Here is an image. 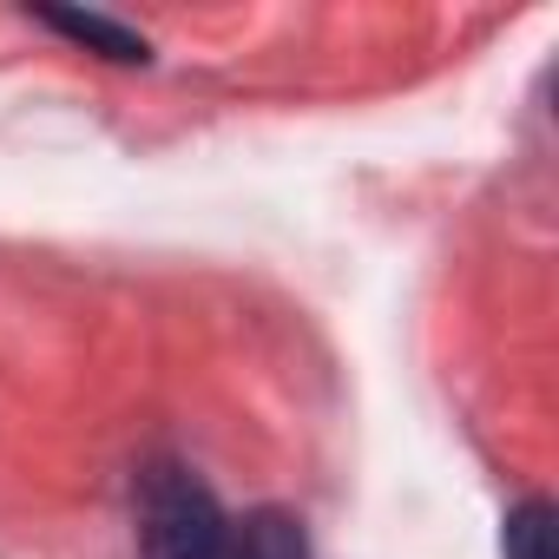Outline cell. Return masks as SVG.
<instances>
[{"label": "cell", "instance_id": "cell-1", "mask_svg": "<svg viewBox=\"0 0 559 559\" xmlns=\"http://www.w3.org/2000/svg\"><path fill=\"white\" fill-rule=\"evenodd\" d=\"M230 520L211 487L185 467H152L139 493V552L145 559H224Z\"/></svg>", "mask_w": 559, "mask_h": 559}, {"label": "cell", "instance_id": "cell-2", "mask_svg": "<svg viewBox=\"0 0 559 559\" xmlns=\"http://www.w3.org/2000/svg\"><path fill=\"white\" fill-rule=\"evenodd\" d=\"M224 559H310V539H304V520L284 513V507H257L230 526V546Z\"/></svg>", "mask_w": 559, "mask_h": 559}, {"label": "cell", "instance_id": "cell-3", "mask_svg": "<svg viewBox=\"0 0 559 559\" xmlns=\"http://www.w3.org/2000/svg\"><path fill=\"white\" fill-rule=\"evenodd\" d=\"M40 27H53V34H67V40H80V47H93V53H106V60H145V40L132 34V27H112V21H99V14H40Z\"/></svg>", "mask_w": 559, "mask_h": 559}, {"label": "cell", "instance_id": "cell-4", "mask_svg": "<svg viewBox=\"0 0 559 559\" xmlns=\"http://www.w3.org/2000/svg\"><path fill=\"white\" fill-rule=\"evenodd\" d=\"M507 559H552V507L546 500H526L507 513Z\"/></svg>", "mask_w": 559, "mask_h": 559}]
</instances>
